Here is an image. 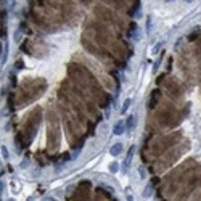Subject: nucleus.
I'll use <instances>...</instances> for the list:
<instances>
[{"instance_id":"nucleus-19","label":"nucleus","mask_w":201,"mask_h":201,"mask_svg":"<svg viewBox=\"0 0 201 201\" xmlns=\"http://www.w3.org/2000/svg\"><path fill=\"white\" fill-rule=\"evenodd\" d=\"M2 192H3V182H0V195H2Z\"/></svg>"},{"instance_id":"nucleus-15","label":"nucleus","mask_w":201,"mask_h":201,"mask_svg":"<svg viewBox=\"0 0 201 201\" xmlns=\"http://www.w3.org/2000/svg\"><path fill=\"white\" fill-rule=\"evenodd\" d=\"M19 166H21V169H26V167H29V161H27V159H23Z\"/></svg>"},{"instance_id":"nucleus-18","label":"nucleus","mask_w":201,"mask_h":201,"mask_svg":"<svg viewBox=\"0 0 201 201\" xmlns=\"http://www.w3.org/2000/svg\"><path fill=\"white\" fill-rule=\"evenodd\" d=\"M133 18H142V10H137V12L133 13Z\"/></svg>"},{"instance_id":"nucleus-6","label":"nucleus","mask_w":201,"mask_h":201,"mask_svg":"<svg viewBox=\"0 0 201 201\" xmlns=\"http://www.w3.org/2000/svg\"><path fill=\"white\" fill-rule=\"evenodd\" d=\"M153 195V183H148L147 187H145V190H143V196L145 198H150Z\"/></svg>"},{"instance_id":"nucleus-14","label":"nucleus","mask_w":201,"mask_h":201,"mask_svg":"<svg viewBox=\"0 0 201 201\" xmlns=\"http://www.w3.org/2000/svg\"><path fill=\"white\" fill-rule=\"evenodd\" d=\"M138 175H140V178H145V177H147V172H145V169H143L142 166L138 167Z\"/></svg>"},{"instance_id":"nucleus-21","label":"nucleus","mask_w":201,"mask_h":201,"mask_svg":"<svg viewBox=\"0 0 201 201\" xmlns=\"http://www.w3.org/2000/svg\"><path fill=\"white\" fill-rule=\"evenodd\" d=\"M187 2H193V0H187Z\"/></svg>"},{"instance_id":"nucleus-12","label":"nucleus","mask_w":201,"mask_h":201,"mask_svg":"<svg viewBox=\"0 0 201 201\" xmlns=\"http://www.w3.org/2000/svg\"><path fill=\"white\" fill-rule=\"evenodd\" d=\"M108 169H109V172H113V174H114V172H118L119 164H118V163H111V164L108 166Z\"/></svg>"},{"instance_id":"nucleus-1","label":"nucleus","mask_w":201,"mask_h":201,"mask_svg":"<svg viewBox=\"0 0 201 201\" xmlns=\"http://www.w3.org/2000/svg\"><path fill=\"white\" fill-rule=\"evenodd\" d=\"M124 130H126V122H124V119L116 121V124L113 127V133H114V135H122Z\"/></svg>"},{"instance_id":"nucleus-11","label":"nucleus","mask_w":201,"mask_h":201,"mask_svg":"<svg viewBox=\"0 0 201 201\" xmlns=\"http://www.w3.org/2000/svg\"><path fill=\"white\" fill-rule=\"evenodd\" d=\"M0 151H2V154H3V159H8V158H10V153H8V150H7V147H5V145H2V147H0Z\"/></svg>"},{"instance_id":"nucleus-10","label":"nucleus","mask_w":201,"mask_h":201,"mask_svg":"<svg viewBox=\"0 0 201 201\" xmlns=\"http://www.w3.org/2000/svg\"><path fill=\"white\" fill-rule=\"evenodd\" d=\"M7 57H8V45H5L3 47V57H2V60H0V63H2V64L7 63Z\"/></svg>"},{"instance_id":"nucleus-7","label":"nucleus","mask_w":201,"mask_h":201,"mask_svg":"<svg viewBox=\"0 0 201 201\" xmlns=\"http://www.w3.org/2000/svg\"><path fill=\"white\" fill-rule=\"evenodd\" d=\"M21 39H23V31H21V29H16L15 34H13V42H15V43H19Z\"/></svg>"},{"instance_id":"nucleus-4","label":"nucleus","mask_w":201,"mask_h":201,"mask_svg":"<svg viewBox=\"0 0 201 201\" xmlns=\"http://www.w3.org/2000/svg\"><path fill=\"white\" fill-rule=\"evenodd\" d=\"M130 29H132V31H129V39H133V40H137V39H138V27H137L135 24H132V26H130Z\"/></svg>"},{"instance_id":"nucleus-16","label":"nucleus","mask_w":201,"mask_h":201,"mask_svg":"<svg viewBox=\"0 0 201 201\" xmlns=\"http://www.w3.org/2000/svg\"><path fill=\"white\" fill-rule=\"evenodd\" d=\"M161 47H163V42H158V45H156V47H153V50H151V52H153V53H158Z\"/></svg>"},{"instance_id":"nucleus-2","label":"nucleus","mask_w":201,"mask_h":201,"mask_svg":"<svg viewBox=\"0 0 201 201\" xmlns=\"http://www.w3.org/2000/svg\"><path fill=\"white\" fill-rule=\"evenodd\" d=\"M124 122H126V130L127 132H132L133 127H135V124H137V118L133 114H130L127 119H124Z\"/></svg>"},{"instance_id":"nucleus-3","label":"nucleus","mask_w":201,"mask_h":201,"mask_svg":"<svg viewBox=\"0 0 201 201\" xmlns=\"http://www.w3.org/2000/svg\"><path fill=\"white\" fill-rule=\"evenodd\" d=\"M121 153H122V143H121V142L114 143L113 147H111V150H109V154L113 156V158H116V156H119Z\"/></svg>"},{"instance_id":"nucleus-9","label":"nucleus","mask_w":201,"mask_h":201,"mask_svg":"<svg viewBox=\"0 0 201 201\" xmlns=\"http://www.w3.org/2000/svg\"><path fill=\"white\" fill-rule=\"evenodd\" d=\"M81 153H82V148H77V150H74V151L71 153V156H69V159L71 161H74V159H77L81 156Z\"/></svg>"},{"instance_id":"nucleus-5","label":"nucleus","mask_w":201,"mask_h":201,"mask_svg":"<svg viewBox=\"0 0 201 201\" xmlns=\"http://www.w3.org/2000/svg\"><path fill=\"white\" fill-rule=\"evenodd\" d=\"M130 105H132V100L130 98H127V100H124V103H122V108H121V114H126L127 111H129V108H130Z\"/></svg>"},{"instance_id":"nucleus-13","label":"nucleus","mask_w":201,"mask_h":201,"mask_svg":"<svg viewBox=\"0 0 201 201\" xmlns=\"http://www.w3.org/2000/svg\"><path fill=\"white\" fill-rule=\"evenodd\" d=\"M130 163H132V158H130V156H127L126 161H124V166H122V167H124V171H127L130 167Z\"/></svg>"},{"instance_id":"nucleus-20","label":"nucleus","mask_w":201,"mask_h":201,"mask_svg":"<svg viewBox=\"0 0 201 201\" xmlns=\"http://www.w3.org/2000/svg\"><path fill=\"white\" fill-rule=\"evenodd\" d=\"M166 2H174V0H166Z\"/></svg>"},{"instance_id":"nucleus-17","label":"nucleus","mask_w":201,"mask_h":201,"mask_svg":"<svg viewBox=\"0 0 201 201\" xmlns=\"http://www.w3.org/2000/svg\"><path fill=\"white\" fill-rule=\"evenodd\" d=\"M159 64H161V57H159V58H158V61H156V63H154V66H153V72H156V71H158Z\"/></svg>"},{"instance_id":"nucleus-8","label":"nucleus","mask_w":201,"mask_h":201,"mask_svg":"<svg viewBox=\"0 0 201 201\" xmlns=\"http://www.w3.org/2000/svg\"><path fill=\"white\" fill-rule=\"evenodd\" d=\"M153 31V16H147V34H151Z\"/></svg>"}]
</instances>
